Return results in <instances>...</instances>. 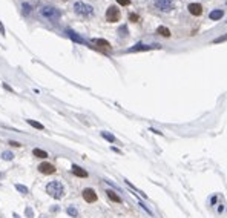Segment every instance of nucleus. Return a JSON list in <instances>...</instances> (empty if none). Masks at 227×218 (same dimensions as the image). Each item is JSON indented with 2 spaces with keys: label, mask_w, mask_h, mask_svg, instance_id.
Instances as JSON below:
<instances>
[{
  "label": "nucleus",
  "mask_w": 227,
  "mask_h": 218,
  "mask_svg": "<svg viewBox=\"0 0 227 218\" xmlns=\"http://www.w3.org/2000/svg\"><path fill=\"white\" fill-rule=\"evenodd\" d=\"M46 192H48L49 197L55 198V200H60V198L64 197V186L60 181H51L46 186Z\"/></svg>",
  "instance_id": "obj_1"
},
{
  "label": "nucleus",
  "mask_w": 227,
  "mask_h": 218,
  "mask_svg": "<svg viewBox=\"0 0 227 218\" xmlns=\"http://www.w3.org/2000/svg\"><path fill=\"white\" fill-rule=\"evenodd\" d=\"M74 11L82 17H91L94 14V8H92L89 3H85V2H75L74 3Z\"/></svg>",
  "instance_id": "obj_2"
},
{
  "label": "nucleus",
  "mask_w": 227,
  "mask_h": 218,
  "mask_svg": "<svg viewBox=\"0 0 227 218\" xmlns=\"http://www.w3.org/2000/svg\"><path fill=\"white\" fill-rule=\"evenodd\" d=\"M120 17H121V12H120V9L117 6H109L108 8V11H106V20H108L109 23L118 22Z\"/></svg>",
  "instance_id": "obj_3"
},
{
  "label": "nucleus",
  "mask_w": 227,
  "mask_h": 218,
  "mask_svg": "<svg viewBox=\"0 0 227 218\" xmlns=\"http://www.w3.org/2000/svg\"><path fill=\"white\" fill-rule=\"evenodd\" d=\"M42 16L45 19H49V20H55L60 17V11L55 9V8H52V6H45L42 9Z\"/></svg>",
  "instance_id": "obj_4"
},
{
  "label": "nucleus",
  "mask_w": 227,
  "mask_h": 218,
  "mask_svg": "<svg viewBox=\"0 0 227 218\" xmlns=\"http://www.w3.org/2000/svg\"><path fill=\"white\" fill-rule=\"evenodd\" d=\"M155 8L163 11V12H169L173 8V0H155Z\"/></svg>",
  "instance_id": "obj_5"
},
{
  "label": "nucleus",
  "mask_w": 227,
  "mask_h": 218,
  "mask_svg": "<svg viewBox=\"0 0 227 218\" xmlns=\"http://www.w3.org/2000/svg\"><path fill=\"white\" fill-rule=\"evenodd\" d=\"M82 195H83L85 201H88V203H95V201H97V194H95V190L91 189V187H86V189L82 192Z\"/></svg>",
  "instance_id": "obj_6"
},
{
  "label": "nucleus",
  "mask_w": 227,
  "mask_h": 218,
  "mask_svg": "<svg viewBox=\"0 0 227 218\" xmlns=\"http://www.w3.org/2000/svg\"><path fill=\"white\" fill-rule=\"evenodd\" d=\"M38 171L45 174V175H51V174H55V168L52 166L51 163H42V164H38Z\"/></svg>",
  "instance_id": "obj_7"
},
{
  "label": "nucleus",
  "mask_w": 227,
  "mask_h": 218,
  "mask_svg": "<svg viewBox=\"0 0 227 218\" xmlns=\"http://www.w3.org/2000/svg\"><path fill=\"white\" fill-rule=\"evenodd\" d=\"M157 48H161V46L160 45H141V43H138L133 48H130L129 52H135V51H149V49H157Z\"/></svg>",
  "instance_id": "obj_8"
},
{
  "label": "nucleus",
  "mask_w": 227,
  "mask_h": 218,
  "mask_svg": "<svg viewBox=\"0 0 227 218\" xmlns=\"http://www.w3.org/2000/svg\"><path fill=\"white\" fill-rule=\"evenodd\" d=\"M187 9H189V12L192 16H201L203 14V6L199 3H190Z\"/></svg>",
  "instance_id": "obj_9"
},
{
  "label": "nucleus",
  "mask_w": 227,
  "mask_h": 218,
  "mask_svg": "<svg viewBox=\"0 0 227 218\" xmlns=\"http://www.w3.org/2000/svg\"><path fill=\"white\" fill-rule=\"evenodd\" d=\"M92 43L97 45V48H100L101 51H109V49H111V45L106 42V40H101V38H94Z\"/></svg>",
  "instance_id": "obj_10"
},
{
  "label": "nucleus",
  "mask_w": 227,
  "mask_h": 218,
  "mask_svg": "<svg viewBox=\"0 0 227 218\" xmlns=\"http://www.w3.org/2000/svg\"><path fill=\"white\" fill-rule=\"evenodd\" d=\"M72 174H74V175H77V177H80V178H88V172H86L83 168L77 166V164H74V166H72Z\"/></svg>",
  "instance_id": "obj_11"
},
{
  "label": "nucleus",
  "mask_w": 227,
  "mask_h": 218,
  "mask_svg": "<svg viewBox=\"0 0 227 218\" xmlns=\"http://www.w3.org/2000/svg\"><path fill=\"white\" fill-rule=\"evenodd\" d=\"M223 16H224V11H223V9H215V11L210 12V19H212V20H218V19H221Z\"/></svg>",
  "instance_id": "obj_12"
},
{
  "label": "nucleus",
  "mask_w": 227,
  "mask_h": 218,
  "mask_svg": "<svg viewBox=\"0 0 227 218\" xmlns=\"http://www.w3.org/2000/svg\"><path fill=\"white\" fill-rule=\"evenodd\" d=\"M106 194H108V197L111 198V201H114V203H121V198H120L114 190H108Z\"/></svg>",
  "instance_id": "obj_13"
},
{
  "label": "nucleus",
  "mask_w": 227,
  "mask_h": 218,
  "mask_svg": "<svg viewBox=\"0 0 227 218\" xmlns=\"http://www.w3.org/2000/svg\"><path fill=\"white\" fill-rule=\"evenodd\" d=\"M32 154H34L35 157H38V158H46V157H48V152H45V151H42V149H37V148L32 151Z\"/></svg>",
  "instance_id": "obj_14"
},
{
  "label": "nucleus",
  "mask_w": 227,
  "mask_h": 218,
  "mask_svg": "<svg viewBox=\"0 0 227 218\" xmlns=\"http://www.w3.org/2000/svg\"><path fill=\"white\" fill-rule=\"evenodd\" d=\"M157 32L161 34L163 37H170V31H169L167 28H164V26H158V28H157Z\"/></svg>",
  "instance_id": "obj_15"
},
{
  "label": "nucleus",
  "mask_w": 227,
  "mask_h": 218,
  "mask_svg": "<svg viewBox=\"0 0 227 218\" xmlns=\"http://www.w3.org/2000/svg\"><path fill=\"white\" fill-rule=\"evenodd\" d=\"M26 121H28L32 127H35V129H40V131H43V129H45V126H43L42 123H38V121H34V120H26Z\"/></svg>",
  "instance_id": "obj_16"
},
{
  "label": "nucleus",
  "mask_w": 227,
  "mask_h": 218,
  "mask_svg": "<svg viewBox=\"0 0 227 218\" xmlns=\"http://www.w3.org/2000/svg\"><path fill=\"white\" fill-rule=\"evenodd\" d=\"M68 34H69V37L72 38V40H75V42H78V43H85V40L82 37H78L75 32H72V31H68Z\"/></svg>",
  "instance_id": "obj_17"
},
{
  "label": "nucleus",
  "mask_w": 227,
  "mask_h": 218,
  "mask_svg": "<svg viewBox=\"0 0 227 218\" xmlns=\"http://www.w3.org/2000/svg\"><path fill=\"white\" fill-rule=\"evenodd\" d=\"M101 137H103L104 140H108L109 143H115V137L111 135V134H108V132H101Z\"/></svg>",
  "instance_id": "obj_18"
},
{
  "label": "nucleus",
  "mask_w": 227,
  "mask_h": 218,
  "mask_svg": "<svg viewBox=\"0 0 227 218\" xmlns=\"http://www.w3.org/2000/svg\"><path fill=\"white\" fill-rule=\"evenodd\" d=\"M2 158H3V160H6V161H9V160L14 158V154L9 152V151H5V152L2 154Z\"/></svg>",
  "instance_id": "obj_19"
},
{
  "label": "nucleus",
  "mask_w": 227,
  "mask_h": 218,
  "mask_svg": "<svg viewBox=\"0 0 227 218\" xmlns=\"http://www.w3.org/2000/svg\"><path fill=\"white\" fill-rule=\"evenodd\" d=\"M66 212H68V215H69V217H74V218H77V215H78L77 209H75V208H72V206H69L68 209H66Z\"/></svg>",
  "instance_id": "obj_20"
},
{
  "label": "nucleus",
  "mask_w": 227,
  "mask_h": 218,
  "mask_svg": "<svg viewBox=\"0 0 227 218\" xmlns=\"http://www.w3.org/2000/svg\"><path fill=\"white\" fill-rule=\"evenodd\" d=\"M16 189H17L19 192H22V194H25V195L29 192V190H28V187H26V186H23V184H16Z\"/></svg>",
  "instance_id": "obj_21"
},
{
  "label": "nucleus",
  "mask_w": 227,
  "mask_h": 218,
  "mask_svg": "<svg viewBox=\"0 0 227 218\" xmlns=\"http://www.w3.org/2000/svg\"><path fill=\"white\" fill-rule=\"evenodd\" d=\"M129 19H130L132 22H138V20H140V17H138L137 14H130V16H129Z\"/></svg>",
  "instance_id": "obj_22"
},
{
  "label": "nucleus",
  "mask_w": 227,
  "mask_h": 218,
  "mask_svg": "<svg viewBox=\"0 0 227 218\" xmlns=\"http://www.w3.org/2000/svg\"><path fill=\"white\" fill-rule=\"evenodd\" d=\"M117 2L120 3V5H123V6H127L130 2H129V0H117Z\"/></svg>",
  "instance_id": "obj_23"
},
{
  "label": "nucleus",
  "mask_w": 227,
  "mask_h": 218,
  "mask_svg": "<svg viewBox=\"0 0 227 218\" xmlns=\"http://www.w3.org/2000/svg\"><path fill=\"white\" fill-rule=\"evenodd\" d=\"M9 145H11V146H16V148H20V146H22V145H20L19 142H12V140L9 142Z\"/></svg>",
  "instance_id": "obj_24"
},
{
  "label": "nucleus",
  "mask_w": 227,
  "mask_h": 218,
  "mask_svg": "<svg viewBox=\"0 0 227 218\" xmlns=\"http://www.w3.org/2000/svg\"><path fill=\"white\" fill-rule=\"evenodd\" d=\"M0 34H2V35H5V28H3L2 22H0Z\"/></svg>",
  "instance_id": "obj_25"
},
{
  "label": "nucleus",
  "mask_w": 227,
  "mask_h": 218,
  "mask_svg": "<svg viewBox=\"0 0 227 218\" xmlns=\"http://www.w3.org/2000/svg\"><path fill=\"white\" fill-rule=\"evenodd\" d=\"M26 215H28L29 218H32V211L31 209H26Z\"/></svg>",
  "instance_id": "obj_26"
},
{
  "label": "nucleus",
  "mask_w": 227,
  "mask_h": 218,
  "mask_svg": "<svg viewBox=\"0 0 227 218\" xmlns=\"http://www.w3.org/2000/svg\"><path fill=\"white\" fill-rule=\"evenodd\" d=\"M224 40H226V37H221V38H217V40H215V42L218 43V42H224Z\"/></svg>",
  "instance_id": "obj_27"
},
{
  "label": "nucleus",
  "mask_w": 227,
  "mask_h": 218,
  "mask_svg": "<svg viewBox=\"0 0 227 218\" xmlns=\"http://www.w3.org/2000/svg\"><path fill=\"white\" fill-rule=\"evenodd\" d=\"M40 218H46V217H40Z\"/></svg>",
  "instance_id": "obj_28"
},
{
  "label": "nucleus",
  "mask_w": 227,
  "mask_h": 218,
  "mask_svg": "<svg viewBox=\"0 0 227 218\" xmlns=\"http://www.w3.org/2000/svg\"><path fill=\"white\" fill-rule=\"evenodd\" d=\"M64 2H66V0H64Z\"/></svg>",
  "instance_id": "obj_29"
}]
</instances>
